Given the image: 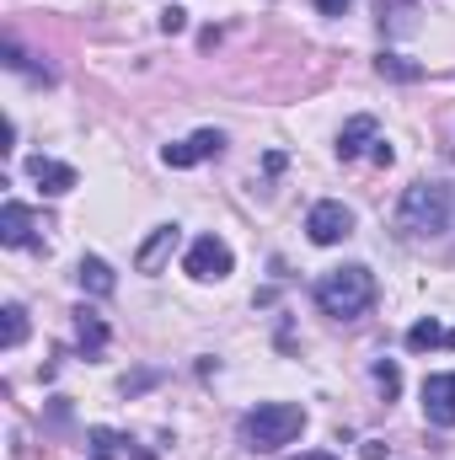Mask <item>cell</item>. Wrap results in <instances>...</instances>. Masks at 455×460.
Instances as JSON below:
<instances>
[{"mask_svg":"<svg viewBox=\"0 0 455 460\" xmlns=\"http://www.w3.org/2000/svg\"><path fill=\"white\" fill-rule=\"evenodd\" d=\"M455 220V199L445 182H413L397 204V230L402 235H445Z\"/></svg>","mask_w":455,"mask_h":460,"instance_id":"1","label":"cell"},{"mask_svg":"<svg viewBox=\"0 0 455 460\" xmlns=\"http://www.w3.org/2000/svg\"><path fill=\"white\" fill-rule=\"evenodd\" d=\"M317 305L338 322H353L375 305V273L364 262H348V268H333L322 284H317Z\"/></svg>","mask_w":455,"mask_h":460,"instance_id":"2","label":"cell"},{"mask_svg":"<svg viewBox=\"0 0 455 460\" xmlns=\"http://www.w3.org/2000/svg\"><path fill=\"white\" fill-rule=\"evenodd\" d=\"M300 429H306V407H295V402H263L241 418V439L252 450H284L300 439Z\"/></svg>","mask_w":455,"mask_h":460,"instance_id":"3","label":"cell"},{"mask_svg":"<svg viewBox=\"0 0 455 460\" xmlns=\"http://www.w3.org/2000/svg\"><path fill=\"white\" fill-rule=\"evenodd\" d=\"M183 268H188V279H199V284H210V279H226L230 268H236V257H230V246L220 235H199L193 246H188V257H183Z\"/></svg>","mask_w":455,"mask_h":460,"instance_id":"4","label":"cell"},{"mask_svg":"<svg viewBox=\"0 0 455 460\" xmlns=\"http://www.w3.org/2000/svg\"><path fill=\"white\" fill-rule=\"evenodd\" d=\"M306 235H311L317 246H338L343 235H353V209L338 204V199H322V204L306 215Z\"/></svg>","mask_w":455,"mask_h":460,"instance_id":"5","label":"cell"},{"mask_svg":"<svg viewBox=\"0 0 455 460\" xmlns=\"http://www.w3.org/2000/svg\"><path fill=\"white\" fill-rule=\"evenodd\" d=\"M220 150H226V134H220V128H199L193 139L166 145V150H161V161H166L172 172H188V166H199V161H210V155H220Z\"/></svg>","mask_w":455,"mask_h":460,"instance_id":"6","label":"cell"},{"mask_svg":"<svg viewBox=\"0 0 455 460\" xmlns=\"http://www.w3.org/2000/svg\"><path fill=\"white\" fill-rule=\"evenodd\" d=\"M424 418L434 429H455V369L424 380Z\"/></svg>","mask_w":455,"mask_h":460,"instance_id":"7","label":"cell"},{"mask_svg":"<svg viewBox=\"0 0 455 460\" xmlns=\"http://www.w3.org/2000/svg\"><path fill=\"white\" fill-rule=\"evenodd\" d=\"M86 456L92 460H156L150 450H134V439L118 434V429H86Z\"/></svg>","mask_w":455,"mask_h":460,"instance_id":"8","label":"cell"},{"mask_svg":"<svg viewBox=\"0 0 455 460\" xmlns=\"http://www.w3.org/2000/svg\"><path fill=\"white\" fill-rule=\"evenodd\" d=\"M38 215H32V209H27V204H16V199H11V204H5V209H0V241H5V246H38Z\"/></svg>","mask_w":455,"mask_h":460,"instance_id":"9","label":"cell"},{"mask_svg":"<svg viewBox=\"0 0 455 460\" xmlns=\"http://www.w3.org/2000/svg\"><path fill=\"white\" fill-rule=\"evenodd\" d=\"M177 241H183V226H156L150 230V241L134 252V268H139V273H156V268L177 252Z\"/></svg>","mask_w":455,"mask_h":460,"instance_id":"10","label":"cell"},{"mask_svg":"<svg viewBox=\"0 0 455 460\" xmlns=\"http://www.w3.org/2000/svg\"><path fill=\"white\" fill-rule=\"evenodd\" d=\"M27 172H32V182H38L49 199H59V193H70V188H76V166H65V161L32 155V161H27Z\"/></svg>","mask_w":455,"mask_h":460,"instance_id":"11","label":"cell"},{"mask_svg":"<svg viewBox=\"0 0 455 460\" xmlns=\"http://www.w3.org/2000/svg\"><path fill=\"white\" fill-rule=\"evenodd\" d=\"M364 145H375V118H370V113H359V118H348V123H343L338 155H343V161H353Z\"/></svg>","mask_w":455,"mask_h":460,"instance_id":"12","label":"cell"},{"mask_svg":"<svg viewBox=\"0 0 455 460\" xmlns=\"http://www.w3.org/2000/svg\"><path fill=\"white\" fill-rule=\"evenodd\" d=\"M76 279H81V289H92V295H113V289H118L113 268H108L103 257H81V268H76Z\"/></svg>","mask_w":455,"mask_h":460,"instance_id":"13","label":"cell"},{"mask_svg":"<svg viewBox=\"0 0 455 460\" xmlns=\"http://www.w3.org/2000/svg\"><path fill=\"white\" fill-rule=\"evenodd\" d=\"M76 338H81L86 353H103V348H108V322H103L97 311H86V305H81V311H76Z\"/></svg>","mask_w":455,"mask_h":460,"instance_id":"14","label":"cell"},{"mask_svg":"<svg viewBox=\"0 0 455 460\" xmlns=\"http://www.w3.org/2000/svg\"><path fill=\"white\" fill-rule=\"evenodd\" d=\"M375 70L391 75V81H424V65H413V59H402V54H380Z\"/></svg>","mask_w":455,"mask_h":460,"instance_id":"15","label":"cell"},{"mask_svg":"<svg viewBox=\"0 0 455 460\" xmlns=\"http://www.w3.org/2000/svg\"><path fill=\"white\" fill-rule=\"evenodd\" d=\"M445 338H451V332H445L440 322H418V327L407 332V348H413V353H424V348H440Z\"/></svg>","mask_w":455,"mask_h":460,"instance_id":"16","label":"cell"},{"mask_svg":"<svg viewBox=\"0 0 455 460\" xmlns=\"http://www.w3.org/2000/svg\"><path fill=\"white\" fill-rule=\"evenodd\" d=\"M27 343V311L22 305H5V348Z\"/></svg>","mask_w":455,"mask_h":460,"instance_id":"17","label":"cell"},{"mask_svg":"<svg viewBox=\"0 0 455 460\" xmlns=\"http://www.w3.org/2000/svg\"><path fill=\"white\" fill-rule=\"evenodd\" d=\"M375 385H380L386 396H397V391H402V369H397L391 358H375Z\"/></svg>","mask_w":455,"mask_h":460,"instance_id":"18","label":"cell"},{"mask_svg":"<svg viewBox=\"0 0 455 460\" xmlns=\"http://www.w3.org/2000/svg\"><path fill=\"white\" fill-rule=\"evenodd\" d=\"M386 11H391V27H397V32L413 27V0H380V22H386Z\"/></svg>","mask_w":455,"mask_h":460,"instance_id":"19","label":"cell"},{"mask_svg":"<svg viewBox=\"0 0 455 460\" xmlns=\"http://www.w3.org/2000/svg\"><path fill=\"white\" fill-rule=\"evenodd\" d=\"M183 27H188V11H177V5L161 11V32H183Z\"/></svg>","mask_w":455,"mask_h":460,"instance_id":"20","label":"cell"},{"mask_svg":"<svg viewBox=\"0 0 455 460\" xmlns=\"http://www.w3.org/2000/svg\"><path fill=\"white\" fill-rule=\"evenodd\" d=\"M359 456H364V460H386V439H364V445H359Z\"/></svg>","mask_w":455,"mask_h":460,"instance_id":"21","label":"cell"},{"mask_svg":"<svg viewBox=\"0 0 455 460\" xmlns=\"http://www.w3.org/2000/svg\"><path fill=\"white\" fill-rule=\"evenodd\" d=\"M370 155H375V166H391V161H397V150H391L386 139H375V150H370Z\"/></svg>","mask_w":455,"mask_h":460,"instance_id":"22","label":"cell"},{"mask_svg":"<svg viewBox=\"0 0 455 460\" xmlns=\"http://www.w3.org/2000/svg\"><path fill=\"white\" fill-rule=\"evenodd\" d=\"M348 5H353V0H317V11H322V16H343Z\"/></svg>","mask_w":455,"mask_h":460,"instance_id":"23","label":"cell"},{"mask_svg":"<svg viewBox=\"0 0 455 460\" xmlns=\"http://www.w3.org/2000/svg\"><path fill=\"white\" fill-rule=\"evenodd\" d=\"M300 460H338V456H327V450H322V456H300Z\"/></svg>","mask_w":455,"mask_h":460,"instance_id":"24","label":"cell"},{"mask_svg":"<svg viewBox=\"0 0 455 460\" xmlns=\"http://www.w3.org/2000/svg\"><path fill=\"white\" fill-rule=\"evenodd\" d=\"M445 348H455V332H451V338H445Z\"/></svg>","mask_w":455,"mask_h":460,"instance_id":"25","label":"cell"}]
</instances>
